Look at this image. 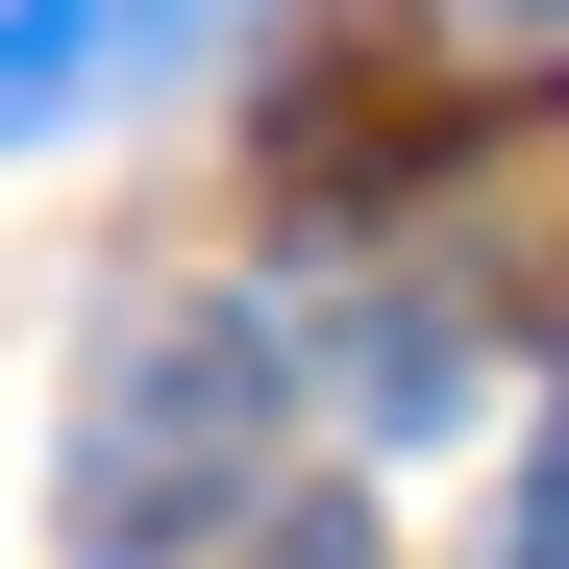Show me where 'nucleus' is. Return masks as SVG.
Returning a JSON list of instances; mask_svg holds the SVG:
<instances>
[{
	"instance_id": "3",
	"label": "nucleus",
	"mask_w": 569,
	"mask_h": 569,
	"mask_svg": "<svg viewBox=\"0 0 569 569\" xmlns=\"http://www.w3.org/2000/svg\"><path fill=\"white\" fill-rule=\"evenodd\" d=\"M347 421H371V446H446V421H470V322H446V298H371V347H347Z\"/></svg>"
},
{
	"instance_id": "5",
	"label": "nucleus",
	"mask_w": 569,
	"mask_h": 569,
	"mask_svg": "<svg viewBox=\"0 0 569 569\" xmlns=\"http://www.w3.org/2000/svg\"><path fill=\"white\" fill-rule=\"evenodd\" d=\"M248 569H397V545H371V520H347V496H298V520H272V545H248Z\"/></svg>"
},
{
	"instance_id": "4",
	"label": "nucleus",
	"mask_w": 569,
	"mask_h": 569,
	"mask_svg": "<svg viewBox=\"0 0 569 569\" xmlns=\"http://www.w3.org/2000/svg\"><path fill=\"white\" fill-rule=\"evenodd\" d=\"M496 569H569V397H545V446H520V520H496Z\"/></svg>"
},
{
	"instance_id": "1",
	"label": "nucleus",
	"mask_w": 569,
	"mask_h": 569,
	"mask_svg": "<svg viewBox=\"0 0 569 569\" xmlns=\"http://www.w3.org/2000/svg\"><path fill=\"white\" fill-rule=\"evenodd\" d=\"M272 397H298V347H272L248 298H173V322H124L100 371H74V470H50L74 569H199V545L272 496Z\"/></svg>"
},
{
	"instance_id": "2",
	"label": "nucleus",
	"mask_w": 569,
	"mask_h": 569,
	"mask_svg": "<svg viewBox=\"0 0 569 569\" xmlns=\"http://www.w3.org/2000/svg\"><path fill=\"white\" fill-rule=\"evenodd\" d=\"M223 0H0V124H74V100H124L149 50H199Z\"/></svg>"
}]
</instances>
